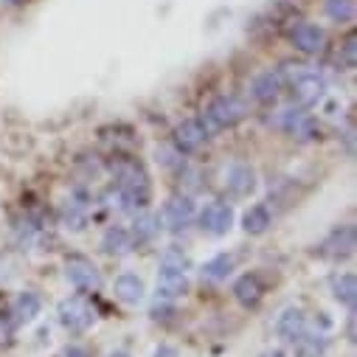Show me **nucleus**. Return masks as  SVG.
I'll list each match as a JSON object with an SVG mask.
<instances>
[{
  "label": "nucleus",
  "instance_id": "obj_1",
  "mask_svg": "<svg viewBox=\"0 0 357 357\" xmlns=\"http://www.w3.org/2000/svg\"><path fill=\"white\" fill-rule=\"evenodd\" d=\"M287 79H290V93H293V102L298 107H312L324 99V91H326V82L324 76L310 68V65H296V70H287Z\"/></svg>",
  "mask_w": 357,
  "mask_h": 357
},
{
  "label": "nucleus",
  "instance_id": "obj_2",
  "mask_svg": "<svg viewBox=\"0 0 357 357\" xmlns=\"http://www.w3.org/2000/svg\"><path fill=\"white\" fill-rule=\"evenodd\" d=\"M119 192L127 208L132 211H144L149 203V177L144 172L141 163H124L119 172Z\"/></svg>",
  "mask_w": 357,
  "mask_h": 357
},
{
  "label": "nucleus",
  "instance_id": "obj_3",
  "mask_svg": "<svg viewBox=\"0 0 357 357\" xmlns=\"http://www.w3.org/2000/svg\"><path fill=\"white\" fill-rule=\"evenodd\" d=\"M245 119V105L236 99V96H217L208 107H206V113H203V127L208 130V135L214 132V130H225V127H234L236 121H242Z\"/></svg>",
  "mask_w": 357,
  "mask_h": 357
},
{
  "label": "nucleus",
  "instance_id": "obj_4",
  "mask_svg": "<svg viewBox=\"0 0 357 357\" xmlns=\"http://www.w3.org/2000/svg\"><path fill=\"white\" fill-rule=\"evenodd\" d=\"M65 276L79 293H96L102 287L99 267L91 259H84V256H68L65 259Z\"/></svg>",
  "mask_w": 357,
  "mask_h": 357
},
{
  "label": "nucleus",
  "instance_id": "obj_5",
  "mask_svg": "<svg viewBox=\"0 0 357 357\" xmlns=\"http://www.w3.org/2000/svg\"><path fill=\"white\" fill-rule=\"evenodd\" d=\"M59 324L68 332H84V329H91L96 324V310L82 296H70L59 304Z\"/></svg>",
  "mask_w": 357,
  "mask_h": 357
},
{
  "label": "nucleus",
  "instance_id": "obj_6",
  "mask_svg": "<svg viewBox=\"0 0 357 357\" xmlns=\"http://www.w3.org/2000/svg\"><path fill=\"white\" fill-rule=\"evenodd\" d=\"M231 225H234V211H231V206L222 203V200H211V203H206V208L200 211V228H203L206 234H211V236L228 234Z\"/></svg>",
  "mask_w": 357,
  "mask_h": 357
},
{
  "label": "nucleus",
  "instance_id": "obj_7",
  "mask_svg": "<svg viewBox=\"0 0 357 357\" xmlns=\"http://www.w3.org/2000/svg\"><path fill=\"white\" fill-rule=\"evenodd\" d=\"M276 335L284 343H298L304 335H310V321L307 312L301 307H287L282 310V315L276 318Z\"/></svg>",
  "mask_w": 357,
  "mask_h": 357
},
{
  "label": "nucleus",
  "instance_id": "obj_8",
  "mask_svg": "<svg viewBox=\"0 0 357 357\" xmlns=\"http://www.w3.org/2000/svg\"><path fill=\"white\" fill-rule=\"evenodd\" d=\"M160 217H163L166 228L181 231V228H186V225L195 220V200H192L189 195H174V197L166 200Z\"/></svg>",
  "mask_w": 357,
  "mask_h": 357
},
{
  "label": "nucleus",
  "instance_id": "obj_9",
  "mask_svg": "<svg viewBox=\"0 0 357 357\" xmlns=\"http://www.w3.org/2000/svg\"><path fill=\"white\" fill-rule=\"evenodd\" d=\"M318 253L326 256V259H335V261L349 259V256L354 253V228H351V225H340V228H335V231L321 242Z\"/></svg>",
  "mask_w": 357,
  "mask_h": 357
},
{
  "label": "nucleus",
  "instance_id": "obj_10",
  "mask_svg": "<svg viewBox=\"0 0 357 357\" xmlns=\"http://www.w3.org/2000/svg\"><path fill=\"white\" fill-rule=\"evenodd\" d=\"M290 43L301 54H321L326 48V31L318 29L315 23H296L290 29Z\"/></svg>",
  "mask_w": 357,
  "mask_h": 357
},
{
  "label": "nucleus",
  "instance_id": "obj_11",
  "mask_svg": "<svg viewBox=\"0 0 357 357\" xmlns=\"http://www.w3.org/2000/svg\"><path fill=\"white\" fill-rule=\"evenodd\" d=\"M158 298L163 301H174V298H183L189 293V279L186 271H174V267H160L158 273Z\"/></svg>",
  "mask_w": 357,
  "mask_h": 357
},
{
  "label": "nucleus",
  "instance_id": "obj_12",
  "mask_svg": "<svg viewBox=\"0 0 357 357\" xmlns=\"http://www.w3.org/2000/svg\"><path fill=\"white\" fill-rule=\"evenodd\" d=\"M206 141H208V130L203 127L200 119H186L174 130V144H177L181 152H197Z\"/></svg>",
  "mask_w": 357,
  "mask_h": 357
},
{
  "label": "nucleus",
  "instance_id": "obj_13",
  "mask_svg": "<svg viewBox=\"0 0 357 357\" xmlns=\"http://www.w3.org/2000/svg\"><path fill=\"white\" fill-rule=\"evenodd\" d=\"M225 186L234 197H248L256 189V172L248 163H231L225 169Z\"/></svg>",
  "mask_w": 357,
  "mask_h": 357
},
{
  "label": "nucleus",
  "instance_id": "obj_14",
  "mask_svg": "<svg viewBox=\"0 0 357 357\" xmlns=\"http://www.w3.org/2000/svg\"><path fill=\"white\" fill-rule=\"evenodd\" d=\"M40 312H43V298H40L34 290L17 293V298H15V304H12V315H15L12 321H15V324H34Z\"/></svg>",
  "mask_w": 357,
  "mask_h": 357
},
{
  "label": "nucleus",
  "instance_id": "obj_15",
  "mask_svg": "<svg viewBox=\"0 0 357 357\" xmlns=\"http://www.w3.org/2000/svg\"><path fill=\"white\" fill-rule=\"evenodd\" d=\"M282 93V73L276 70H264L253 79V99L261 102V105H271L276 102Z\"/></svg>",
  "mask_w": 357,
  "mask_h": 357
},
{
  "label": "nucleus",
  "instance_id": "obj_16",
  "mask_svg": "<svg viewBox=\"0 0 357 357\" xmlns=\"http://www.w3.org/2000/svg\"><path fill=\"white\" fill-rule=\"evenodd\" d=\"M113 293H116V298L121 301V304H141L144 301V293H146V287H144V282L135 276V273H121L119 279H116V284H113Z\"/></svg>",
  "mask_w": 357,
  "mask_h": 357
},
{
  "label": "nucleus",
  "instance_id": "obj_17",
  "mask_svg": "<svg viewBox=\"0 0 357 357\" xmlns=\"http://www.w3.org/2000/svg\"><path fill=\"white\" fill-rule=\"evenodd\" d=\"M261 282H259V276H253V273H245V276H239L236 279V284H234V298L242 304V307H256L259 301H261Z\"/></svg>",
  "mask_w": 357,
  "mask_h": 357
},
{
  "label": "nucleus",
  "instance_id": "obj_18",
  "mask_svg": "<svg viewBox=\"0 0 357 357\" xmlns=\"http://www.w3.org/2000/svg\"><path fill=\"white\" fill-rule=\"evenodd\" d=\"M102 248H105L107 253L124 256V253L132 250V234H130L127 228H121V225H113V228L105 231V236H102Z\"/></svg>",
  "mask_w": 357,
  "mask_h": 357
},
{
  "label": "nucleus",
  "instance_id": "obj_19",
  "mask_svg": "<svg viewBox=\"0 0 357 357\" xmlns=\"http://www.w3.org/2000/svg\"><path fill=\"white\" fill-rule=\"evenodd\" d=\"M332 296L343 307L354 310V301H357V279H354V273H337L332 279Z\"/></svg>",
  "mask_w": 357,
  "mask_h": 357
},
{
  "label": "nucleus",
  "instance_id": "obj_20",
  "mask_svg": "<svg viewBox=\"0 0 357 357\" xmlns=\"http://www.w3.org/2000/svg\"><path fill=\"white\" fill-rule=\"evenodd\" d=\"M231 271H234V256L231 253H217L214 259H208L203 264L200 276H203V282H222V279L231 276Z\"/></svg>",
  "mask_w": 357,
  "mask_h": 357
},
{
  "label": "nucleus",
  "instance_id": "obj_21",
  "mask_svg": "<svg viewBox=\"0 0 357 357\" xmlns=\"http://www.w3.org/2000/svg\"><path fill=\"white\" fill-rule=\"evenodd\" d=\"M242 228L250 236H261L267 228H271V211H267L264 206H250L242 217Z\"/></svg>",
  "mask_w": 357,
  "mask_h": 357
},
{
  "label": "nucleus",
  "instance_id": "obj_22",
  "mask_svg": "<svg viewBox=\"0 0 357 357\" xmlns=\"http://www.w3.org/2000/svg\"><path fill=\"white\" fill-rule=\"evenodd\" d=\"M324 12L335 23H351L354 20V0H326Z\"/></svg>",
  "mask_w": 357,
  "mask_h": 357
},
{
  "label": "nucleus",
  "instance_id": "obj_23",
  "mask_svg": "<svg viewBox=\"0 0 357 357\" xmlns=\"http://www.w3.org/2000/svg\"><path fill=\"white\" fill-rule=\"evenodd\" d=\"M296 346H298V357H324L326 354V337L324 335H304Z\"/></svg>",
  "mask_w": 357,
  "mask_h": 357
},
{
  "label": "nucleus",
  "instance_id": "obj_24",
  "mask_svg": "<svg viewBox=\"0 0 357 357\" xmlns=\"http://www.w3.org/2000/svg\"><path fill=\"white\" fill-rule=\"evenodd\" d=\"M186 264H189V259H186V253L177 248V245L166 248L163 256H160V267H174V271H186Z\"/></svg>",
  "mask_w": 357,
  "mask_h": 357
},
{
  "label": "nucleus",
  "instance_id": "obj_25",
  "mask_svg": "<svg viewBox=\"0 0 357 357\" xmlns=\"http://www.w3.org/2000/svg\"><path fill=\"white\" fill-rule=\"evenodd\" d=\"M152 234H155V225H152V220H149V217H144V220H138V222H135V234H132V236H135L138 242L149 239Z\"/></svg>",
  "mask_w": 357,
  "mask_h": 357
},
{
  "label": "nucleus",
  "instance_id": "obj_26",
  "mask_svg": "<svg viewBox=\"0 0 357 357\" xmlns=\"http://www.w3.org/2000/svg\"><path fill=\"white\" fill-rule=\"evenodd\" d=\"M9 340H12V318L0 312V346H6Z\"/></svg>",
  "mask_w": 357,
  "mask_h": 357
},
{
  "label": "nucleus",
  "instance_id": "obj_27",
  "mask_svg": "<svg viewBox=\"0 0 357 357\" xmlns=\"http://www.w3.org/2000/svg\"><path fill=\"white\" fill-rule=\"evenodd\" d=\"M354 54H357V45H354V34L343 43V56H346V68H354Z\"/></svg>",
  "mask_w": 357,
  "mask_h": 357
},
{
  "label": "nucleus",
  "instance_id": "obj_28",
  "mask_svg": "<svg viewBox=\"0 0 357 357\" xmlns=\"http://www.w3.org/2000/svg\"><path fill=\"white\" fill-rule=\"evenodd\" d=\"M59 357H91V351H87V349H82V346H68Z\"/></svg>",
  "mask_w": 357,
  "mask_h": 357
},
{
  "label": "nucleus",
  "instance_id": "obj_29",
  "mask_svg": "<svg viewBox=\"0 0 357 357\" xmlns=\"http://www.w3.org/2000/svg\"><path fill=\"white\" fill-rule=\"evenodd\" d=\"M155 357H177V351H174L172 346H160V349L155 351Z\"/></svg>",
  "mask_w": 357,
  "mask_h": 357
},
{
  "label": "nucleus",
  "instance_id": "obj_30",
  "mask_svg": "<svg viewBox=\"0 0 357 357\" xmlns=\"http://www.w3.org/2000/svg\"><path fill=\"white\" fill-rule=\"evenodd\" d=\"M261 357H287V354H284L282 349H273V351H264Z\"/></svg>",
  "mask_w": 357,
  "mask_h": 357
},
{
  "label": "nucleus",
  "instance_id": "obj_31",
  "mask_svg": "<svg viewBox=\"0 0 357 357\" xmlns=\"http://www.w3.org/2000/svg\"><path fill=\"white\" fill-rule=\"evenodd\" d=\"M107 357H130V354H127V351H124V349H119V351H110V354H107Z\"/></svg>",
  "mask_w": 357,
  "mask_h": 357
},
{
  "label": "nucleus",
  "instance_id": "obj_32",
  "mask_svg": "<svg viewBox=\"0 0 357 357\" xmlns=\"http://www.w3.org/2000/svg\"><path fill=\"white\" fill-rule=\"evenodd\" d=\"M3 3H6V6H23L26 0H3Z\"/></svg>",
  "mask_w": 357,
  "mask_h": 357
}]
</instances>
